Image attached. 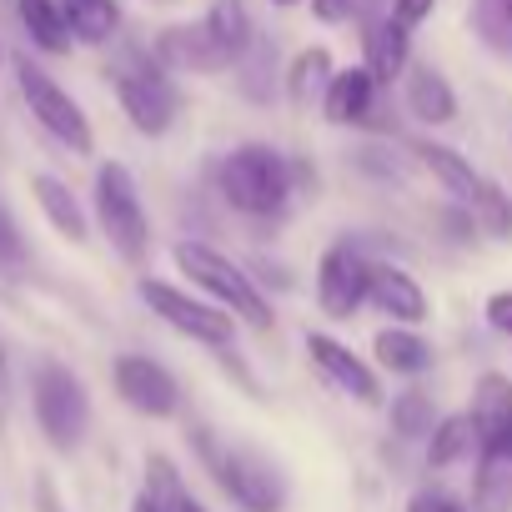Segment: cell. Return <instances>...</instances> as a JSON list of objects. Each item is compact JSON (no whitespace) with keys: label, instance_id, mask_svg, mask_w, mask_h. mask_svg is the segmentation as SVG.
I'll return each mask as SVG.
<instances>
[{"label":"cell","instance_id":"e575fe53","mask_svg":"<svg viewBox=\"0 0 512 512\" xmlns=\"http://www.w3.org/2000/svg\"><path fill=\"white\" fill-rule=\"evenodd\" d=\"M6 412H11V357L0 347V422H6Z\"/></svg>","mask_w":512,"mask_h":512},{"label":"cell","instance_id":"277c9868","mask_svg":"<svg viewBox=\"0 0 512 512\" xmlns=\"http://www.w3.org/2000/svg\"><path fill=\"white\" fill-rule=\"evenodd\" d=\"M96 216H101V231L111 236V246L126 256V262H141V256L151 251V221H146L136 181L121 161H106L96 171Z\"/></svg>","mask_w":512,"mask_h":512},{"label":"cell","instance_id":"9a60e30c","mask_svg":"<svg viewBox=\"0 0 512 512\" xmlns=\"http://www.w3.org/2000/svg\"><path fill=\"white\" fill-rule=\"evenodd\" d=\"M472 512H512V447H477Z\"/></svg>","mask_w":512,"mask_h":512},{"label":"cell","instance_id":"f1b7e54d","mask_svg":"<svg viewBox=\"0 0 512 512\" xmlns=\"http://www.w3.org/2000/svg\"><path fill=\"white\" fill-rule=\"evenodd\" d=\"M482 26L512 41V0H482Z\"/></svg>","mask_w":512,"mask_h":512},{"label":"cell","instance_id":"6da1fadb","mask_svg":"<svg viewBox=\"0 0 512 512\" xmlns=\"http://www.w3.org/2000/svg\"><path fill=\"white\" fill-rule=\"evenodd\" d=\"M216 181H221V196L246 216H272L292 196V166L272 146H236L221 161Z\"/></svg>","mask_w":512,"mask_h":512},{"label":"cell","instance_id":"603a6c76","mask_svg":"<svg viewBox=\"0 0 512 512\" xmlns=\"http://www.w3.org/2000/svg\"><path fill=\"white\" fill-rule=\"evenodd\" d=\"M206 31L216 36V46L231 56V61H241L246 51H251V11L241 6V0H216V6L206 11Z\"/></svg>","mask_w":512,"mask_h":512},{"label":"cell","instance_id":"7a4b0ae2","mask_svg":"<svg viewBox=\"0 0 512 512\" xmlns=\"http://www.w3.org/2000/svg\"><path fill=\"white\" fill-rule=\"evenodd\" d=\"M171 256H176L181 277H191L206 297H216V307H226L231 317L251 322L256 332H267V327H272V307H267V297L251 287V277L231 262V256H221V251H211V246H201V241H181Z\"/></svg>","mask_w":512,"mask_h":512},{"label":"cell","instance_id":"7c38bea8","mask_svg":"<svg viewBox=\"0 0 512 512\" xmlns=\"http://www.w3.org/2000/svg\"><path fill=\"white\" fill-rule=\"evenodd\" d=\"M367 302H377V312H387V317H397L407 327H417L427 317V292L417 287L412 272H402L392 262H372L367 267Z\"/></svg>","mask_w":512,"mask_h":512},{"label":"cell","instance_id":"484cf974","mask_svg":"<svg viewBox=\"0 0 512 512\" xmlns=\"http://www.w3.org/2000/svg\"><path fill=\"white\" fill-rule=\"evenodd\" d=\"M327 81H332V51L312 46V51H302V56H297V66H292V76H287V91H292V101H297V106H307V101H312V91H317V86H327Z\"/></svg>","mask_w":512,"mask_h":512},{"label":"cell","instance_id":"2e32d148","mask_svg":"<svg viewBox=\"0 0 512 512\" xmlns=\"http://www.w3.org/2000/svg\"><path fill=\"white\" fill-rule=\"evenodd\" d=\"M407 56H412V36L397 16H387L367 31V71L377 76V86H392L407 71Z\"/></svg>","mask_w":512,"mask_h":512},{"label":"cell","instance_id":"9c48e42d","mask_svg":"<svg viewBox=\"0 0 512 512\" xmlns=\"http://www.w3.org/2000/svg\"><path fill=\"white\" fill-rule=\"evenodd\" d=\"M367 267L372 262H362L352 246H332L322 256V267H317V302H322L327 317L347 322L367 302Z\"/></svg>","mask_w":512,"mask_h":512},{"label":"cell","instance_id":"8fae6325","mask_svg":"<svg viewBox=\"0 0 512 512\" xmlns=\"http://www.w3.org/2000/svg\"><path fill=\"white\" fill-rule=\"evenodd\" d=\"M307 357L322 367V377L332 382V387H342L347 397H357V402H367V407H377L382 402V382L372 377V367L362 362V357H352L342 342H332L327 332H307Z\"/></svg>","mask_w":512,"mask_h":512},{"label":"cell","instance_id":"52a82bcc","mask_svg":"<svg viewBox=\"0 0 512 512\" xmlns=\"http://www.w3.org/2000/svg\"><path fill=\"white\" fill-rule=\"evenodd\" d=\"M136 292H141V302H146L161 322H171V327H176L181 337H191V342L226 347V342L236 337V322H231V312H226V307H206V302H196V297L176 292L171 282H151V277H141V282H136Z\"/></svg>","mask_w":512,"mask_h":512},{"label":"cell","instance_id":"4316f807","mask_svg":"<svg viewBox=\"0 0 512 512\" xmlns=\"http://www.w3.org/2000/svg\"><path fill=\"white\" fill-rule=\"evenodd\" d=\"M472 206H477V221H482L487 236H512V196H502L492 181H482Z\"/></svg>","mask_w":512,"mask_h":512},{"label":"cell","instance_id":"cb8c5ba5","mask_svg":"<svg viewBox=\"0 0 512 512\" xmlns=\"http://www.w3.org/2000/svg\"><path fill=\"white\" fill-rule=\"evenodd\" d=\"M21 21L41 51H51V56L71 51V26L61 16V0H21Z\"/></svg>","mask_w":512,"mask_h":512},{"label":"cell","instance_id":"30bf717a","mask_svg":"<svg viewBox=\"0 0 512 512\" xmlns=\"http://www.w3.org/2000/svg\"><path fill=\"white\" fill-rule=\"evenodd\" d=\"M116 392L146 417H171L181 407L176 377L151 357H116Z\"/></svg>","mask_w":512,"mask_h":512},{"label":"cell","instance_id":"3957f363","mask_svg":"<svg viewBox=\"0 0 512 512\" xmlns=\"http://www.w3.org/2000/svg\"><path fill=\"white\" fill-rule=\"evenodd\" d=\"M196 447H201L206 472L221 482V492L231 502H241L246 512H282L287 492H282V477L267 462H256V457H246L236 447H221L211 432H196Z\"/></svg>","mask_w":512,"mask_h":512},{"label":"cell","instance_id":"83f0119b","mask_svg":"<svg viewBox=\"0 0 512 512\" xmlns=\"http://www.w3.org/2000/svg\"><path fill=\"white\" fill-rule=\"evenodd\" d=\"M392 427H397L402 437L432 432V402H427L422 392H402V397L392 402Z\"/></svg>","mask_w":512,"mask_h":512},{"label":"cell","instance_id":"4fadbf2b","mask_svg":"<svg viewBox=\"0 0 512 512\" xmlns=\"http://www.w3.org/2000/svg\"><path fill=\"white\" fill-rule=\"evenodd\" d=\"M156 56H161V66H176V71H221V66H231V56L216 46V36L206 31V21L201 26L166 31L156 41Z\"/></svg>","mask_w":512,"mask_h":512},{"label":"cell","instance_id":"8992f818","mask_svg":"<svg viewBox=\"0 0 512 512\" xmlns=\"http://www.w3.org/2000/svg\"><path fill=\"white\" fill-rule=\"evenodd\" d=\"M16 76H21V96H26L31 116H36L56 141H66L76 156H91V121L81 116V106H76L41 66H31L26 56H16Z\"/></svg>","mask_w":512,"mask_h":512},{"label":"cell","instance_id":"f546056e","mask_svg":"<svg viewBox=\"0 0 512 512\" xmlns=\"http://www.w3.org/2000/svg\"><path fill=\"white\" fill-rule=\"evenodd\" d=\"M487 322H492V332L512 337V292H492L487 297Z\"/></svg>","mask_w":512,"mask_h":512},{"label":"cell","instance_id":"5b68a950","mask_svg":"<svg viewBox=\"0 0 512 512\" xmlns=\"http://www.w3.org/2000/svg\"><path fill=\"white\" fill-rule=\"evenodd\" d=\"M36 422L61 452H71L86 437L91 402H86V387H81V377L71 367H61V362H41L36 367Z\"/></svg>","mask_w":512,"mask_h":512},{"label":"cell","instance_id":"d6986e66","mask_svg":"<svg viewBox=\"0 0 512 512\" xmlns=\"http://www.w3.org/2000/svg\"><path fill=\"white\" fill-rule=\"evenodd\" d=\"M512 422V382L502 372H482L477 392H472V427H477V442L497 437L502 427Z\"/></svg>","mask_w":512,"mask_h":512},{"label":"cell","instance_id":"8d00e7d4","mask_svg":"<svg viewBox=\"0 0 512 512\" xmlns=\"http://www.w3.org/2000/svg\"><path fill=\"white\" fill-rule=\"evenodd\" d=\"M176 512H206V507H201V502H191V497H181V507H176Z\"/></svg>","mask_w":512,"mask_h":512},{"label":"cell","instance_id":"d6a6232c","mask_svg":"<svg viewBox=\"0 0 512 512\" xmlns=\"http://www.w3.org/2000/svg\"><path fill=\"white\" fill-rule=\"evenodd\" d=\"M407 512H467V507H457L447 492H417V497L407 502Z\"/></svg>","mask_w":512,"mask_h":512},{"label":"cell","instance_id":"e0dca14e","mask_svg":"<svg viewBox=\"0 0 512 512\" xmlns=\"http://www.w3.org/2000/svg\"><path fill=\"white\" fill-rule=\"evenodd\" d=\"M407 106H412V116L427 121V126H447V121L457 116V96H452V86L442 81V71H432V66H412V71H407Z\"/></svg>","mask_w":512,"mask_h":512},{"label":"cell","instance_id":"5bb4252c","mask_svg":"<svg viewBox=\"0 0 512 512\" xmlns=\"http://www.w3.org/2000/svg\"><path fill=\"white\" fill-rule=\"evenodd\" d=\"M372 96H377V76H372L367 66H352V71H337V76L327 81L322 111H327L332 126H352V121H367Z\"/></svg>","mask_w":512,"mask_h":512},{"label":"cell","instance_id":"1f68e13d","mask_svg":"<svg viewBox=\"0 0 512 512\" xmlns=\"http://www.w3.org/2000/svg\"><path fill=\"white\" fill-rule=\"evenodd\" d=\"M432 6H437V0H392V16L412 31L417 21H427V16H432Z\"/></svg>","mask_w":512,"mask_h":512},{"label":"cell","instance_id":"d4e9b609","mask_svg":"<svg viewBox=\"0 0 512 512\" xmlns=\"http://www.w3.org/2000/svg\"><path fill=\"white\" fill-rule=\"evenodd\" d=\"M472 447H477V427H472V417H442V422L432 427V447H427V457H432V467H452V462H462Z\"/></svg>","mask_w":512,"mask_h":512},{"label":"cell","instance_id":"74e56055","mask_svg":"<svg viewBox=\"0 0 512 512\" xmlns=\"http://www.w3.org/2000/svg\"><path fill=\"white\" fill-rule=\"evenodd\" d=\"M272 6H302V0H272Z\"/></svg>","mask_w":512,"mask_h":512},{"label":"cell","instance_id":"836d02e7","mask_svg":"<svg viewBox=\"0 0 512 512\" xmlns=\"http://www.w3.org/2000/svg\"><path fill=\"white\" fill-rule=\"evenodd\" d=\"M312 16L337 26V21H352V0H312Z\"/></svg>","mask_w":512,"mask_h":512},{"label":"cell","instance_id":"ba28073f","mask_svg":"<svg viewBox=\"0 0 512 512\" xmlns=\"http://www.w3.org/2000/svg\"><path fill=\"white\" fill-rule=\"evenodd\" d=\"M116 96H121V111L131 116V126L141 136L171 131V121L181 111V91L161 71H121L116 76Z\"/></svg>","mask_w":512,"mask_h":512},{"label":"cell","instance_id":"4dcf8cb0","mask_svg":"<svg viewBox=\"0 0 512 512\" xmlns=\"http://www.w3.org/2000/svg\"><path fill=\"white\" fill-rule=\"evenodd\" d=\"M21 231H16V221L6 216V206H0V262H21Z\"/></svg>","mask_w":512,"mask_h":512},{"label":"cell","instance_id":"44dd1931","mask_svg":"<svg viewBox=\"0 0 512 512\" xmlns=\"http://www.w3.org/2000/svg\"><path fill=\"white\" fill-rule=\"evenodd\" d=\"M31 191H36V201H41L46 221H51L61 236L86 241V211L76 206V196H71V186H66V181H56V176H36V181H31Z\"/></svg>","mask_w":512,"mask_h":512},{"label":"cell","instance_id":"7402d4cb","mask_svg":"<svg viewBox=\"0 0 512 512\" xmlns=\"http://www.w3.org/2000/svg\"><path fill=\"white\" fill-rule=\"evenodd\" d=\"M61 16H66L71 36H76V41H91V46L111 41L116 26H121L116 0H61Z\"/></svg>","mask_w":512,"mask_h":512},{"label":"cell","instance_id":"ac0fdd59","mask_svg":"<svg viewBox=\"0 0 512 512\" xmlns=\"http://www.w3.org/2000/svg\"><path fill=\"white\" fill-rule=\"evenodd\" d=\"M417 156H422V166H427V171H432V176L457 196V201H467V206L477 201L482 176L472 171V161H467V156H457L452 146H437V141H422V146H417Z\"/></svg>","mask_w":512,"mask_h":512},{"label":"cell","instance_id":"ffe728a7","mask_svg":"<svg viewBox=\"0 0 512 512\" xmlns=\"http://www.w3.org/2000/svg\"><path fill=\"white\" fill-rule=\"evenodd\" d=\"M372 352H377V362H382L387 372H397V377H417V372L432 367V347H427L417 332H407V327H387V332H377Z\"/></svg>","mask_w":512,"mask_h":512},{"label":"cell","instance_id":"d590c367","mask_svg":"<svg viewBox=\"0 0 512 512\" xmlns=\"http://www.w3.org/2000/svg\"><path fill=\"white\" fill-rule=\"evenodd\" d=\"M131 512H161V507H156V502H151V492H141V497H136V502H131Z\"/></svg>","mask_w":512,"mask_h":512}]
</instances>
